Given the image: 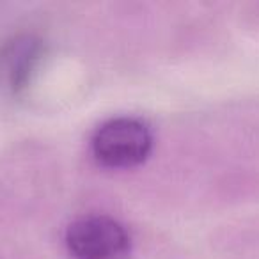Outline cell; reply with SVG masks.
I'll return each mask as SVG.
<instances>
[{"label": "cell", "mask_w": 259, "mask_h": 259, "mask_svg": "<svg viewBox=\"0 0 259 259\" xmlns=\"http://www.w3.org/2000/svg\"><path fill=\"white\" fill-rule=\"evenodd\" d=\"M91 146L100 163L114 169H128L148 158L153 137L148 126L139 119L114 117L96 130Z\"/></svg>", "instance_id": "obj_1"}, {"label": "cell", "mask_w": 259, "mask_h": 259, "mask_svg": "<svg viewBox=\"0 0 259 259\" xmlns=\"http://www.w3.org/2000/svg\"><path fill=\"white\" fill-rule=\"evenodd\" d=\"M66 245L73 259H128L130 234L107 215H85L66 231Z\"/></svg>", "instance_id": "obj_2"}]
</instances>
